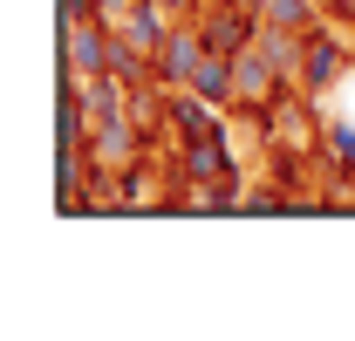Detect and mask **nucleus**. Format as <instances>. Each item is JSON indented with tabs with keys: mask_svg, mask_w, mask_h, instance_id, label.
<instances>
[{
	"mask_svg": "<svg viewBox=\"0 0 355 341\" xmlns=\"http://www.w3.org/2000/svg\"><path fill=\"white\" fill-rule=\"evenodd\" d=\"M342 69H349L342 42H328L321 28H308V48H301V82H308V89H335V82H342Z\"/></svg>",
	"mask_w": 355,
	"mask_h": 341,
	"instance_id": "2",
	"label": "nucleus"
},
{
	"mask_svg": "<svg viewBox=\"0 0 355 341\" xmlns=\"http://www.w3.org/2000/svg\"><path fill=\"white\" fill-rule=\"evenodd\" d=\"M328 150H335V164L349 170L355 164V123H328Z\"/></svg>",
	"mask_w": 355,
	"mask_h": 341,
	"instance_id": "4",
	"label": "nucleus"
},
{
	"mask_svg": "<svg viewBox=\"0 0 355 341\" xmlns=\"http://www.w3.org/2000/svg\"><path fill=\"white\" fill-rule=\"evenodd\" d=\"M314 7H321V14H335V0H314Z\"/></svg>",
	"mask_w": 355,
	"mask_h": 341,
	"instance_id": "7",
	"label": "nucleus"
},
{
	"mask_svg": "<svg viewBox=\"0 0 355 341\" xmlns=\"http://www.w3.org/2000/svg\"><path fill=\"white\" fill-rule=\"evenodd\" d=\"M225 7H239V14H260L266 0H225Z\"/></svg>",
	"mask_w": 355,
	"mask_h": 341,
	"instance_id": "5",
	"label": "nucleus"
},
{
	"mask_svg": "<svg viewBox=\"0 0 355 341\" xmlns=\"http://www.w3.org/2000/svg\"><path fill=\"white\" fill-rule=\"evenodd\" d=\"M205 55H212V48H205V35H198V21H178L171 35H164V48H157L150 69H157V82H184V89H191V76L205 69Z\"/></svg>",
	"mask_w": 355,
	"mask_h": 341,
	"instance_id": "1",
	"label": "nucleus"
},
{
	"mask_svg": "<svg viewBox=\"0 0 355 341\" xmlns=\"http://www.w3.org/2000/svg\"><path fill=\"white\" fill-rule=\"evenodd\" d=\"M314 14H321L314 0H266V7H260V21H266V28H294V35H308V28H314Z\"/></svg>",
	"mask_w": 355,
	"mask_h": 341,
	"instance_id": "3",
	"label": "nucleus"
},
{
	"mask_svg": "<svg viewBox=\"0 0 355 341\" xmlns=\"http://www.w3.org/2000/svg\"><path fill=\"white\" fill-rule=\"evenodd\" d=\"M335 14H342V21H355V0H335Z\"/></svg>",
	"mask_w": 355,
	"mask_h": 341,
	"instance_id": "6",
	"label": "nucleus"
}]
</instances>
